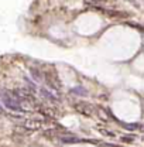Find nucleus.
Returning <instances> with one entry per match:
<instances>
[{
    "instance_id": "obj_5",
    "label": "nucleus",
    "mask_w": 144,
    "mask_h": 147,
    "mask_svg": "<svg viewBox=\"0 0 144 147\" xmlns=\"http://www.w3.org/2000/svg\"><path fill=\"white\" fill-rule=\"evenodd\" d=\"M98 129H99V131H102V134H105V136H109V137H114V136H116L114 131H110V130H106V129L99 127V126H98Z\"/></svg>"
},
{
    "instance_id": "obj_4",
    "label": "nucleus",
    "mask_w": 144,
    "mask_h": 147,
    "mask_svg": "<svg viewBox=\"0 0 144 147\" xmlns=\"http://www.w3.org/2000/svg\"><path fill=\"white\" fill-rule=\"evenodd\" d=\"M72 93H75V95H82V96H85L86 95V91L82 88V86H78V88H73L72 89Z\"/></svg>"
},
{
    "instance_id": "obj_1",
    "label": "nucleus",
    "mask_w": 144,
    "mask_h": 147,
    "mask_svg": "<svg viewBox=\"0 0 144 147\" xmlns=\"http://www.w3.org/2000/svg\"><path fill=\"white\" fill-rule=\"evenodd\" d=\"M45 120V117H42V119H26V120H23V127L27 129L28 131H34V130H40V129H42L44 126V122Z\"/></svg>"
},
{
    "instance_id": "obj_6",
    "label": "nucleus",
    "mask_w": 144,
    "mask_h": 147,
    "mask_svg": "<svg viewBox=\"0 0 144 147\" xmlns=\"http://www.w3.org/2000/svg\"><path fill=\"white\" fill-rule=\"evenodd\" d=\"M120 139H122V142H133L134 136H122Z\"/></svg>"
},
{
    "instance_id": "obj_3",
    "label": "nucleus",
    "mask_w": 144,
    "mask_h": 147,
    "mask_svg": "<svg viewBox=\"0 0 144 147\" xmlns=\"http://www.w3.org/2000/svg\"><path fill=\"white\" fill-rule=\"evenodd\" d=\"M61 142H62V143H65V144H69V143H76V142H79V139L69 134V137H62V139H61Z\"/></svg>"
},
{
    "instance_id": "obj_7",
    "label": "nucleus",
    "mask_w": 144,
    "mask_h": 147,
    "mask_svg": "<svg viewBox=\"0 0 144 147\" xmlns=\"http://www.w3.org/2000/svg\"><path fill=\"white\" fill-rule=\"evenodd\" d=\"M3 113H4V109H3V108L0 106V115H3Z\"/></svg>"
},
{
    "instance_id": "obj_2",
    "label": "nucleus",
    "mask_w": 144,
    "mask_h": 147,
    "mask_svg": "<svg viewBox=\"0 0 144 147\" xmlns=\"http://www.w3.org/2000/svg\"><path fill=\"white\" fill-rule=\"evenodd\" d=\"M75 109L78 110L79 113L85 115V116H90V115H92V106L88 105V103H83V102L75 103Z\"/></svg>"
}]
</instances>
